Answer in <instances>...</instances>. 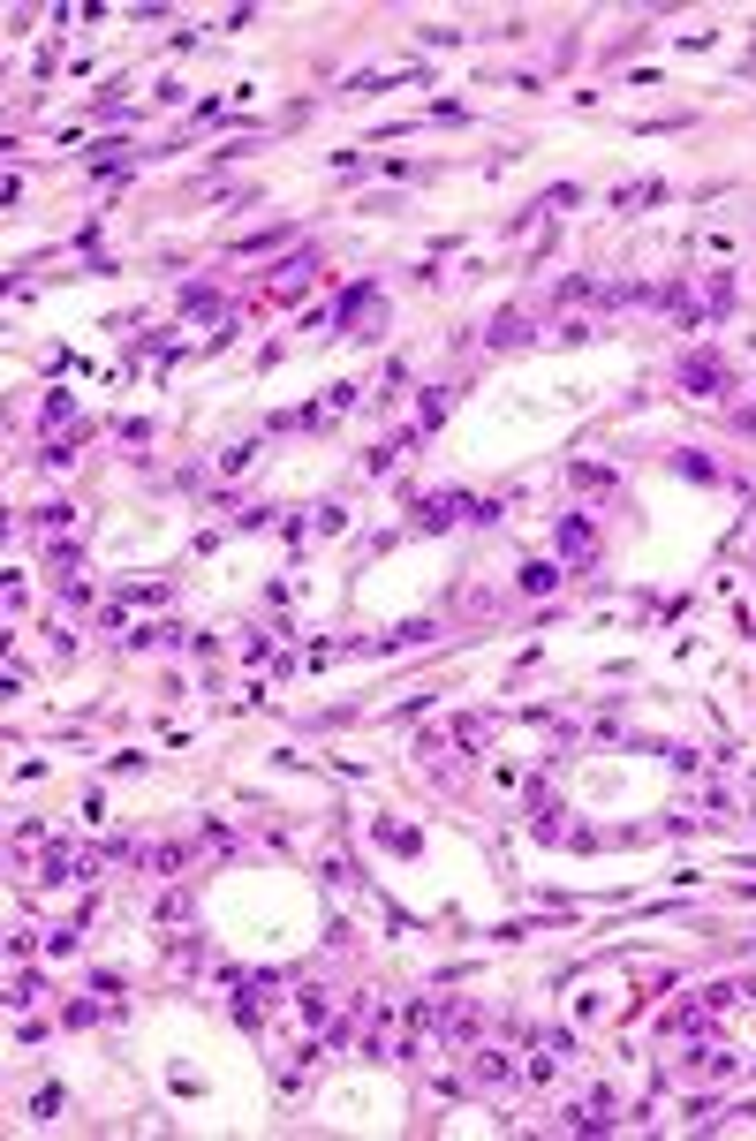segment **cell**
<instances>
[{
  "label": "cell",
  "instance_id": "6da1fadb",
  "mask_svg": "<svg viewBox=\"0 0 756 1141\" xmlns=\"http://www.w3.org/2000/svg\"><path fill=\"white\" fill-rule=\"evenodd\" d=\"M567 1126H575V1134H605V1126H613V1096L590 1089L583 1104H567Z\"/></svg>",
  "mask_w": 756,
  "mask_h": 1141
},
{
  "label": "cell",
  "instance_id": "7a4b0ae2",
  "mask_svg": "<svg viewBox=\"0 0 756 1141\" xmlns=\"http://www.w3.org/2000/svg\"><path fill=\"white\" fill-rule=\"evenodd\" d=\"M681 378H688V393H719V386H726L719 356H688V371H681Z\"/></svg>",
  "mask_w": 756,
  "mask_h": 1141
},
{
  "label": "cell",
  "instance_id": "3957f363",
  "mask_svg": "<svg viewBox=\"0 0 756 1141\" xmlns=\"http://www.w3.org/2000/svg\"><path fill=\"white\" fill-rule=\"evenodd\" d=\"M590 545H598L590 522H583V514H567V522H560V552H567V560H590Z\"/></svg>",
  "mask_w": 756,
  "mask_h": 1141
},
{
  "label": "cell",
  "instance_id": "277c9868",
  "mask_svg": "<svg viewBox=\"0 0 756 1141\" xmlns=\"http://www.w3.org/2000/svg\"><path fill=\"white\" fill-rule=\"evenodd\" d=\"M469 1073H477L484 1089H499V1081H515V1058H507V1051H477V1066H469Z\"/></svg>",
  "mask_w": 756,
  "mask_h": 1141
},
{
  "label": "cell",
  "instance_id": "5b68a950",
  "mask_svg": "<svg viewBox=\"0 0 756 1141\" xmlns=\"http://www.w3.org/2000/svg\"><path fill=\"white\" fill-rule=\"evenodd\" d=\"M552 582H560V567H552V560H537V567H522V590H530V597H545V590H552Z\"/></svg>",
  "mask_w": 756,
  "mask_h": 1141
},
{
  "label": "cell",
  "instance_id": "8992f818",
  "mask_svg": "<svg viewBox=\"0 0 756 1141\" xmlns=\"http://www.w3.org/2000/svg\"><path fill=\"white\" fill-rule=\"evenodd\" d=\"M144 869H182V847H144Z\"/></svg>",
  "mask_w": 756,
  "mask_h": 1141
}]
</instances>
